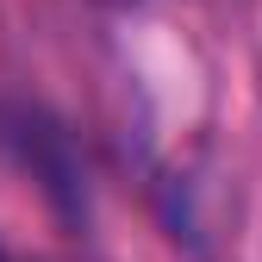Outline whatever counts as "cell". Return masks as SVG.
Instances as JSON below:
<instances>
[{"instance_id":"cell-1","label":"cell","mask_w":262,"mask_h":262,"mask_svg":"<svg viewBox=\"0 0 262 262\" xmlns=\"http://www.w3.org/2000/svg\"><path fill=\"white\" fill-rule=\"evenodd\" d=\"M0 144H7L25 169H38L44 187L56 193L62 206H81V181H75V162H69V144H62V131L44 125L38 113H25V106H7L0 113Z\"/></svg>"},{"instance_id":"cell-2","label":"cell","mask_w":262,"mask_h":262,"mask_svg":"<svg viewBox=\"0 0 262 262\" xmlns=\"http://www.w3.org/2000/svg\"><path fill=\"white\" fill-rule=\"evenodd\" d=\"M0 262H19V256H7V250H0Z\"/></svg>"}]
</instances>
